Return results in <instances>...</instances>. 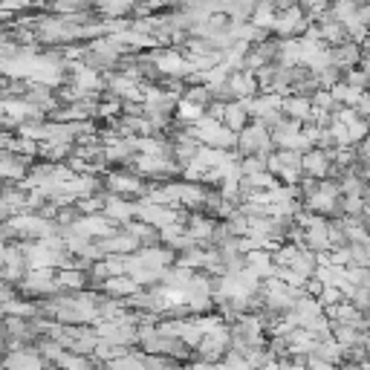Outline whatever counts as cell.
Segmentation results:
<instances>
[{
  "label": "cell",
  "instance_id": "obj_7",
  "mask_svg": "<svg viewBox=\"0 0 370 370\" xmlns=\"http://www.w3.org/2000/svg\"><path fill=\"white\" fill-rule=\"evenodd\" d=\"M223 125L226 128H232L234 133H240L246 125H249V110H246V105L243 102H226V107H223Z\"/></svg>",
  "mask_w": 370,
  "mask_h": 370
},
{
  "label": "cell",
  "instance_id": "obj_3",
  "mask_svg": "<svg viewBox=\"0 0 370 370\" xmlns=\"http://www.w3.org/2000/svg\"><path fill=\"white\" fill-rule=\"evenodd\" d=\"M136 214H139V220H145V223H150V226H157V229H162V226H168V223L179 220V214H177L174 208L150 205V203H142V205H136Z\"/></svg>",
  "mask_w": 370,
  "mask_h": 370
},
{
  "label": "cell",
  "instance_id": "obj_10",
  "mask_svg": "<svg viewBox=\"0 0 370 370\" xmlns=\"http://www.w3.org/2000/svg\"><path fill=\"white\" fill-rule=\"evenodd\" d=\"M246 266H249L255 275H261V278H266V275H272V255H266V252H249V258H246Z\"/></svg>",
  "mask_w": 370,
  "mask_h": 370
},
{
  "label": "cell",
  "instance_id": "obj_1",
  "mask_svg": "<svg viewBox=\"0 0 370 370\" xmlns=\"http://www.w3.org/2000/svg\"><path fill=\"white\" fill-rule=\"evenodd\" d=\"M272 131L263 125V121L255 119V125H246L240 133H237V150H240V157H252V153H263L266 157V150L272 148Z\"/></svg>",
  "mask_w": 370,
  "mask_h": 370
},
{
  "label": "cell",
  "instance_id": "obj_13",
  "mask_svg": "<svg viewBox=\"0 0 370 370\" xmlns=\"http://www.w3.org/2000/svg\"><path fill=\"white\" fill-rule=\"evenodd\" d=\"M364 200H367V205H370V191H367V197H364Z\"/></svg>",
  "mask_w": 370,
  "mask_h": 370
},
{
  "label": "cell",
  "instance_id": "obj_6",
  "mask_svg": "<svg viewBox=\"0 0 370 370\" xmlns=\"http://www.w3.org/2000/svg\"><path fill=\"white\" fill-rule=\"evenodd\" d=\"M229 87H232V96L234 99H249L258 92V78L249 70H234L229 76Z\"/></svg>",
  "mask_w": 370,
  "mask_h": 370
},
{
  "label": "cell",
  "instance_id": "obj_11",
  "mask_svg": "<svg viewBox=\"0 0 370 370\" xmlns=\"http://www.w3.org/2000/svg\"><path fill=\"white\" fill-rule=\"evenodd\" d=\"M9 364H38V359H35V356H23V353H15V356L9 359Z\"/></svg>",
  "mask_w": 370,
  "mask_h": 370
},
{
  "label": "cell",
  "instance_id": "obj_8",
  "mask_svg": "<svg viewBox=\"0 0 370 370\" xmlns=\"http://www.w3.org/2000/svg\"><path fill=\"white\" fill-rule=\"evenodd\" d=\"M330 92H333V99L338 102V105H347V107H356V102L362 99V87H356V84H350V81H338V84H333L330 87Z\"/></svg>",
  "mask_w": 370,
  "mask_h": 370
},
{
  "label": "cell",
  "instance_id": "obj_9",
  "mask_svg": "<svg viewBox=\"0 0 370 370\" xmlns=\"http://www.w3.org/2000/svg\"><path fill=\"white\" fill-rule=\"evenodd\" d=\"M107 182H110V189H113L116 194H121V197H128V194H145V185H142V179H139V177L116 174V177H110Z\"/></svg>",
  "mask_w": 370,
  "mask_h": 370
},
{
  "label": "cell",
  "instance_id": "obj_5",
  "mask_svg": "<svg viewBox=\"0 0 370 370\" xmlns=\"http://www.w3.org/2000/svg\"><path fill=\"white\" fill-rule=\"evenodd\" d=\"M281 110H284L290 119H295V121H310V119H313V99L295 92V96H290V99L281 102Z\"/></svg>",
  "mask_w": 370,
  "mask_h": 370
},
{
  "label": "cell",
  "instance_id": "obj_12",
  "mask_svg": "<svg viewBox=\"0 0 370 370\" xmlns=\"http://www.w3.org/2000/svg\"><path fill=\"white\" fill-rule=\"evenodd\" d=\"M364 287H367V290H370V278H367V281H364Z\"/></svg>",
  "mask_w": 370,
  "mask_h": 370
},
{
  "label": "cell",
  "instance_id": "obj_4",
  "mask_svg": "<svg viewBox=\"0 0 370 370\" xmlns=\"http://www.w3.org/2000/svg\"><path fill=\"white\" fill-rule=\"evenodd\" d=\"M330 61H333V64H338L342 70H350V67H356L359 61H362V47L347 38V41L335 44V47L330 49Z\"/></svg>",
  "mask_w": 370,
  "mask_h": 370
},
{
  "label": "cell",
  "instance_id": "obj_2",
  "mask_svg": "<svg viewBox=\"0 0 370 370\" xmlns=\"http://www.w3.org/2000/svg\"><path fill=\"white\" fill-rule=\"evenodd\" d=\"M330 168H333V150H327V148H310V150H304V174L321 179Z\"/></svg>",
  "mask_w": 370,
  "mask_h": 370
}]
</instances>
